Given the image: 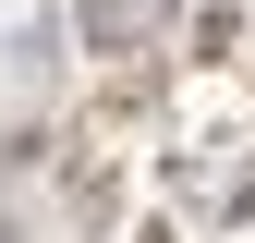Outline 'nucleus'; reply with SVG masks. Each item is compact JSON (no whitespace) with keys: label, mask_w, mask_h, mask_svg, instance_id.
<instances>
[{"label":"nucleus","mask_w":255,"mask_h":243,"mask_svg":"<svg viewBox=\"0 0 255 243\" xmlns=\"http://www.w3.org/2000/svg\"><path fill=\"white\" fill-rule=\"evenodd\" d=\"M158 24H170V0H85L73 37L85 49H158Z\"/></svg>","instance_id":"nucleus-1"}]
</instances>
